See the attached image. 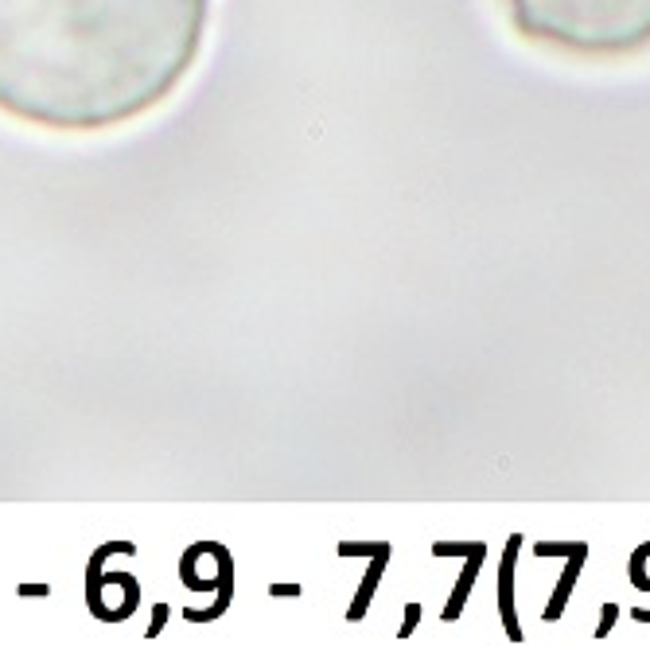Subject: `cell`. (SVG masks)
<instances>
[{
  "mask_svg": "<svg viewBox=\"0 0 650 646\" xmlns=\"http://www.w3.org/2000/svg\"><path fill=\"white\" fill-rule=\"evenodd\" d=\"M215 0H0V113L43 133H113L176 98Z\"/></svg>",
  "mask_w": 650,
  "mask_h": 646,
  "instance_id": "cell-1",
  "label": "cell"
},
{
  "mask_svg": "<svg viewBox=\"0 0 650 646\" xmlns=\"http://www.w3.org/2000/svg\"><path fill=\"white\" fill-rule=\"evenodd\" d=\"M526 43L569 59H631L650 51V0H503Z\"/></svg>",
  "mask_w": 650,
  "mask_h": 646,
  "instance_id": "cell-2",
  "label": "cell"
}]
</instances>
